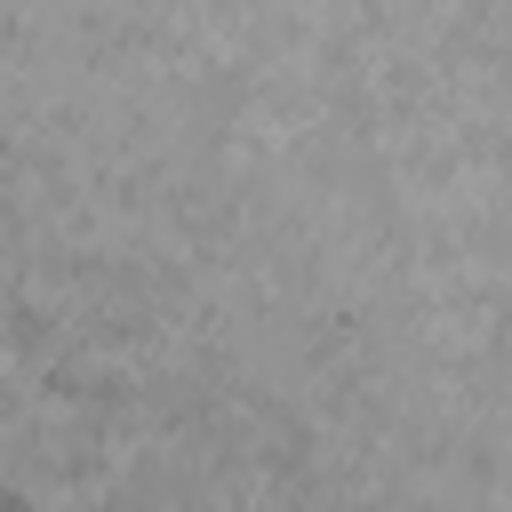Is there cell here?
Listing matches in <instances>:
<instances>
[{
	"label": "cell",
	"instance_id": "3",
	"mask_svg": "<svg viewBox=\"0 0 512 512\" xmlns=\"http://www.w3.org/2000/svg\"><path fill=\"white\" fill-rule=\"evenodd\" d=\"M0 512H32V496H24V480H0Z\"/></svg>",
	"mask_w": 512,
	"mask_h": 512
},
{
	"label": "cell",
	"instance_id": "1",
	"mask_svg": "<svg viewBox=\"0 0 512 512\" xmlns=\"http://www.w3.org/2000/svg\"><path fill=\"white\" fill-rule=\"evenodd\" d=\"M0 344H8V360H40V368H48L56 328H48V312H40L32 296H16V304H8V320H0Z\"/></svg>",
	"mask_w": 512,
	"mask_h": 512
},
{
	"label": "cell",
	"instance_id": "4",
	"mask_svg": "<svg viewBox=\"0 0 512 512\" xmlns=\"http://www.w3.org/2000/svg\"><path fill=\"white\" fill-rule=\"evenodd\" d=\"M8 408H16V400H8V384H0V416H8Z\"/></svg>",
	"mask_w": 512,
	"mask_h": 512
},
{
	"label": "cell",
	"instance_id": "2",
	"mask_svg": "<svg viewBox=\"0 0 512 512\" xmlns=\"http://www.w3.org/2000/svg\"><path fill=\"white\" fill-rule=\"evenodd\" d=\"M80 408H88L96 424H120V416L136 408V384H128V368H96V376L80 384Z\"/></svg>",
	"mask_w": 512,
	"mask_h": 512
}]
</instances>
